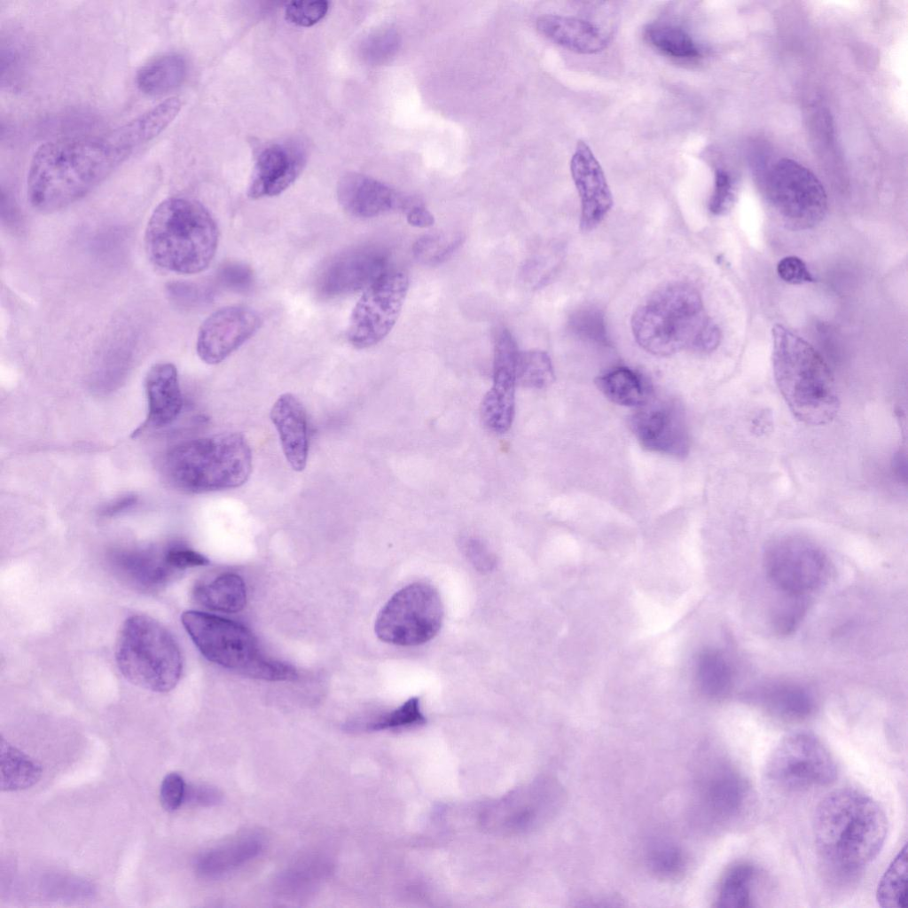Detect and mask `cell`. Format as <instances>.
Wrapping results in <instances>:
<instances>
[{"label": "cell", "mask_w": 908, "mask_h": 908, "mask_svg": "<svg viewBox=\"0 0 908 908\" xmlns=\"http://www.w3.org/2000/svg\"><path fill=\"white\" fill-rule=\"evenodd\" d=\"M329 9V3L318 1H293L285 8L286 19L299 27H311L321 20Z\"/></svg>", "instance_id": "cell-43"}, {"label": "cell", "mask_w": 908, "mask_h": 908, "mask_svg": "<svg viewBox=\"0 0 908 908\" xmlns=\"http://www.w3.org/2000/svg\"><path fill=\"white\" fill-rule=\"evenodd\" d=\"M735 200L734 184L730 174L723 169L715 171V184L709 200L708 209L716 215L726 214L732 207Z\"/></svg>", "instance_id": "cell-44"}, {"label": "cell", "mask_w": 908, "mask_h": 908, "mask_svg": "<svg viewBox=\"0 0 908 908\" xmlns=\"http://www.w3.org/2000/svg\"><path fill=\"white\" fill-rule=\"evenodd\" d=\"M631 329L643 349L660 356L683 349L708 353L721 340L720 329L707 314L700 293L684 283L669 284L652 294L635 309Z\"/></svg>", "instance_id": "cell-3"}, {"label": "cell", "mask_w": 908, "mask_h": 908, "mask_svg": "<svg viewBox=\"0 0 908 908\" xmlns=\"http://www.w3.org/2000/svg\"><path fill=\"white\" fill-rule=\"evenodd\" d=\"M114 654L122 676L140 688L166 693L181 678L179 646L169 630L151 616L134 614L123 622Z\"/></svg>", "instance_id": "cell-8"}, {"label": "cell", "mask_w": 908, "mask_h": 908, "mask_svg": "<svg viewBox=\"0 0 908 908\" xmlns=\"http://www.w3.org/2000/svg\"><path fill=\"white\" fill-rule=\"evenodd\" d=\"M181 622L196 647L211 662L268 681L298 677L290 664L266 656L251 630L238 622L196 610L184 612Z\"/></svg>", "instance_id": "cell-7"}, {"label": "cell", "mask_w": 908, "mask_h": 908, "mask_svg": "<svg viewBox=\"0 0 908 908\" xmlns=\"http://www.w3.org/2000/svg\"><path fill=\"white\" fill-rule=\"evenodd\" d=\"M520 351L509 330L503 328L495 337L492 387L515 390Z\"/></svg>", "instance_id": "cell-35"}, {"label": "cell", "mask_w": 908, "mask_h": 908, "mask_svg": "<svg viewBox=\"0 0 908 908\" xmlns=\"http://www.w3.org/2000/svg\"><path fill=\"white\" fill-rule=\"evenodd\" d=\"M772 368L792 414L810 426L830 423L840 402L833 374L820 354L781 325L772 328Z\"/></svg>", "instance_id": "cell-5"}, {"label": "cell", "mask_w": 908, "mask_h": 908, "mask_svg": "<svg viewBox=\"0 0 908 908\" xmlns=\"http://www.w3.org/2000/svg\"><path fill=\"white\" fill-rule=\"evenodd\" d=\"M406 219L410 225L417 228H428L434 223V217L423 205L414 204L406 211Z\"/></svg>", "instance_id": "cell-51"}, {"label": "cell", "mask_w": 908, "mask_h": 908, "mask_svg": "<svg viewBox=\"0 0 908 908\" xmlns=\"http://www.w3.org/2000/svg\"><path fill=\"white\" fill-rule=\"evenodd\" d=\"M696 677L701 691L710 699L725 697L732 685V667L719 651L702 652L696 664Z\"/></svg>", "instance_id": "cell-32"}, {"label": "cell", "mask_w": 908, "mask_h": 908, "mask_svg": "<svg viewBox=\"0 0 908 908\" xmlns=\"http://www.w3.org/2000/svg\"><path fill=\"white\" fill-rule=\"evenodd\" d=\"M408 289L407 275L389 270L364 290L349 317V343L363 349L381 341L395 325Z\"/></svg>", "instance_id": "cell-12"}, {"label": "cell", "mask_w": 908, "mask_h": 908, "mask_svg": "<svg viewBox=\"0 0 908 908\" xmlns=\"http://www.w3.org/2000/svg\"><path fill=\"white\" fill-rule=\"evenodd\" d=\"M303 156L294 148L271 145L259 154L247 189L251 199L277 196L286 190L301 171Z\"/></svg>", "instance_id": "cell-20"}, {"label": "cell", "mask_w": 908, "mask_h": 908, "mask_svg": "<svg viewBox=\"0 0 908 908\" xmlns=\"http://www.w3.org/2000/svg\"><path fill=\"white\" fill-rule=\"evenodd\" d=\"M755 866L747 861L731 865L720 881L716 906L745 908L754 906L753 886L756 878Z\"/></svg>", "instance_id": "cell-31"}, {"label": "cell", "mask_w": 908, "mask_h": 908, "mask_svg": "<svg viewBox=\"0 0 908 908\" xmlns=\"http://www.w3.org/2000/svg\"><path fill=\"white\" fill-rule=\"evenodd\" d=\"M464 236L457 232H432L419 237L412 246L413 256L421 263L444 262L460 247Z\"/></svg>", "instance_id": "cell-36"}, {"label": "cell", "mask_w": 908, "mask_h": 908, "mask_svg": "<svg viewBox=\"0 0 908 908\" xmlns=\"http://www.w3.org/2000/svg\"><path fill=\"white\" fill-rule=\"evenodd\" d=\"M148 413L144 424L135 434L146 427H162L171 424L183 408V396L178 373L171 363L152 366L145 381Z\"/></svg>", "instance_id": "cell-22"}, {"label": "cell", "mask_w": 908, "mask_h": 908, "mask_svg": "<svg viewBox=\"0 0 908 908\" xmlns=\"http://www.w3.org/2000/svg\"><path fill=\"white\" fill-rule=\"evenodd\" d=\"M630 416V427L640 445L648 451L685 458L690 450V436L680 405L672 400L655 399L654 395Z\"/></svg>", "instance_id": "cell-15"}, {"label": "cell", "mask_w": 908, "mask_h": 908, "mask_svg": "<svg viewBox=\"0 0 908 908\" xmlns=\"http://www.w3.org/2000/svg\"><path fill=\"white\" fill-rule=\"evenodd\" d=\"M218 240V227L209 211L200 202L183 196L159 203L144 235L151 262L182 275L205 270L215 255Z\"/></svg>", "instance_id": "cell-4"}, {"label": "cell", "mask_w": 908, "mask_h": 908, "mask_svg": "<svg viewBox=\"0 0 908 908\" xmlns=\"http://www.w3.org/2000/svg\"><path fill=\"white\" fill-rule=\"evenodd\" d=\"M137 497L135 495H125L116 498L115 500L108 503L105 505L100 514L103 516L112 517L136 505Z\"/></svg>", "instance_id": "cell-52"}, {"label": "cell", "mask_w": 908, "mask_h": 908, "mask_svg": "<svg viewBox=\"0 0 908 908\" xmlns=\"http://www.w3.org/2000/svg\"><path fill=\"white\" fill-rule=\"evenodd\" d=\"M762 701L769 713L787 722L807 719L816 708L813 694L805 686L790 682L771 685L763 691Z\"/></svg>", "instance_id": "cell-26"}, {"label": "cell", "mask_w": 908, "mask_h": 908, "mask_svg": "<svg viewBox=\"0 0 908 908\" xmlns=\"http://www.w3.org/2000/svg\"><path fill=\"white\" fill-rule=\"evenodd\" d=\"M907 845L899 850L879 881L876 900L883 908L907 905Z\"/></svg>", "instance_id": "cell-33"}, {"label": "cell", "mask_w": 908, "mask_h": 908, "mask_svg": "<svg viewBox=\"0 0 908 908\" xmlns=\"http://www.w3.org/2000/svg\"><path fill=\"white\" fill-rule=\"evenodd\" d=\"M389 270V254L385 248L359 247L339 254L324 268L317 290L325 298L365 290Z\"/></svg>", "instance_id": "cell-16"}, {"label": "cell", "mask_w": 908, "mask_h": 908, "mask_svg": "<svg viewBox=\"0 0 908 908\" xmlns=\"http://www.w3.org/2000/svg\"><path fill=\"white\" fill-rule=\"evenodd\" d=\"M338 201L349 215L358 218H372L396 208L408 209L410 199L399 194L390 186L372 177L348 173L337 185Z\"/></svg>", "instance_id": "cell-19"}, {"label": "cell", "mask_w": 908, "mask_h": 908, "mask_svg": "<svg viewBox=\"0 0 908 908\" xmlns=\"http://www.w3.org/2000/svg\"><path fill=\"white\" fill-rule=\"evenodd\" d=\"M645 35L655 49L673 58L692 59L701 54L692 36L677 26L652 24L646 28Z\"/></svg>", "instance_id": "cell-34"}, {"label": "cell", "mask_w": 908, "mask_h": 908, "mask_svg": "<svg viewBox=\"0 0 908 908\" xmlns=\"http://www.w3.org/2000/svg\"><path fill=\"white\" fill-rule=\"evenodd\" d=\"M167 563L177 573L190 568L206 566L209 560L200 552L180 544L165 548Z\"/></svg>", "instance_id": "cell-46"}, {"label": "cell", "mask_w": 908, "mask_h": 908, "mask_svg": "<svg viewBox=\"0 0 908 908\" xmlns=\"http://www.w3.org/2000/svg\"><path fill=\"white\" fill-rule=\"evenodd\" d=\"M570 172L581 200L582 231L595 229L613 206V196L604 171L589 145L576 144L570 160Z\"/></svg>", "instance_id": "cell-18"}, {"label": "cell", "mask_w": 908, "mask_h": 908, "mask_svg": "<svg viewBox=\"0 0 908 908\" xmlns=\"http://www.w3.org/2000/svg\"><path fill=\"white\" fill-rule=\"evenodd\" d=\"M555 380L553 366L549 355L543 350L520 352L517 363V384L536 389L551 386Z\"/></svg>", "instance_id": "cell-37"}, {"label": "cell", "mask_w": 908, "mask_h": 908, "mask_svg": "<svg viewBox=\"0 0 908 908\" xmlns=\"http://www.w3.org/2000/svg\"><path fill=\"white\" fill-rule=\"evenodd\" d=\"M702 805L716 823L737 826L752 815L755 796L746 776L727 761L714 762L701 781Z\"/></svg>", "instance_id": "cell-14"}, {"label": "cell", "mask_w": 908, "mask_h": 908, "mask_svg": "<svg viewBox=\"0 0 908 908\" xmlns=\"http://www.w3.org/2000/svg\"><path fill=\"white\" fill-rule=\"evenodd\" d=\"M763 192L790 230L811 229L826 215L827 197L822 184L809 168L794 160L781 159L769 168Z\"/></svg>", "instance_id": "cell-11"}, {"label": "cell", "mask_w": 908, "mask_h": 908, "mask_svg": "<svg viewBox=\"0 0 908 908\" xmlns=\"http://www.w3.org/2000/svg\"><path fill=\"white\" fill-rule=\"evenodd\" d=\"M181 107V100L172 97L109 130L41 145L27 176L30 205L52 213L80 200L166 129Z\"/></svg>", "instance_id": "cell-1"}, {"label": "cell", "mask_w": 908, "mask_h": 908, "mask_svg": "<svg viewBox=\"0 0 908 908\" xmlns=\"http://www.w3.org/2000/svg\"><path fill=\"white\" fill-rule=\"evenodd\" d=\"M763 566L771 583L782 593L807 595L826 579L828 560L822 550L807 539L782 536L771 542Z\"/></svg>", "instance_id": "cell-13"}, {"label": "cell", "mask_w": 908, "mask_h": 908, "mask_svg": "<svg viewBox=\"0 0 908 908\" xmlns=\"http://www.w3.org/2000/svg\"><path fill=\"white\" fill-rule=\"evenodd\" d=\"M812 831L824 862L843 873L857 872L881 851L887 839V815L872 796L850 787L835 789L818 804Z\"/></svg>", "instance_id": "cell-2"}, {"label": "cell", "mask_w": 908, "mask_h": 908, "mask_svg": "<svg viewBox=\"0 0 908 908\" xmlns=\"http://www.w3.org/2000/svg\"><path fill=\"white\" fill-rule=\"evenodd\" d=\"M647 861L651 871L664 880L679 877L685 867L683 851L675 844L666 841L657 842L650 848Z\"/></svg>", "instance_id": "cell-39"}, {"label": "cell", "mask_w": 908, "mask_h": 908, "mask_svg": "<svg viewBox=\"0 0 908 908\" xmlns=\"http://www.w3.org/2000/svg\"><path fill=\"white\" fill-rule=\"evenodd\" d=\"M425 722L419 700L413 697L397 708L363 724V727L370 731H380L419 725Z\"/></svg>", "instance_id": "cell-40"}, {"label": "cell", "mask_w": 908, "mask_h": 908, "mask_svg": "<svg viewBox=\"0 0 908 908\" xmlns=\"http://www.w3.org/2000/svg\"><path fill=\"white\" fill-rule=\"evenodd\" d=\"M192 598L209 610L237 613L246 606V584L239 575L224 573L208 582H199L192 590Z\"/></svg>", "instance_id": "cell-25"}, {"label": "cell", "mask_w": 908, "mask_h": 908, "mask_svg": "<svg viewBox=\"0 0 908 908\" xmlns=\"http://www.w3.org/2000/svg\"><path fill=\"white\" fill-rule=\"evenodd\" d=\"M595 384L608 400L622 406L638 408L654 395L641 376L626 367L599 376Z\"/></svg>", "instance_id": "cell-29"}, {"label": "cell", "mask_w": 908, "mask_h": 908, "mask_svg": "<svg viewBox=\"0 0 908 908\" xmlns=\"http://www.w3.org/2000/svg\"><path fill=\"white\" fill-rule=\"evenodd\" d=\"M274 424L286 461L297 472L306 467L309 452L308 421L300 400L290 393L281 395L272 405Z\"/></svg>", "instance_id": "cell-21"}, {"label": "cell", "mask_w": 908, "mask_h": 908, "mask_svg": "<svg viewBox=\"0 0 908 908\" xmlns=\"http://www.w3.org/2000/svg\"><path fill=\"white\" fill-rule=\"evenodd\" d=\"M442 618L443 606L438 591L428 583H414L388 599L376 618L374 630L386 643L419 646L438 633Z\"/></svg>", "instance_id": "cell-10"}, {"label": "cell", "mask_w": 908, "mask_h": 908, "mask_svg": "<svg viewBox=\"0 0 908 908\" xmlns=\"http://www.w3.org/2000/svg\"><path fill=\"white\" fill-rule=\"evenodd\" d=\"M261 848V841L254 837L233 841L200 855L195 863L196 871L203 877H218L254 858Z\"/></svg>", "instance_id": "cell-28"}, {"label": "cell", "mask_w": 908, "mask_h": 908, "mask_svg": "<svg viewBox=\"0 0 908 908\" xmlns=\"http://www.w3.org/2000/svg\"><path fill=\"white\" fill-rule=\"evenodd\" d=\"M112 559L116 571L142 590L161 588L177 573L167 563L165 549L125 550L115 552Z\"/></svg>", "instance_id": "cell-24"}, {"label": "cell", "mask_w": 908, "mask_h": 908, "mask_svg": "<svg viewBox=\"0 0 908 908\" xmlns=\"http://www.w3.org/2000/svg\"><path fill=\"white\" fill-rule=\"evenodd\" d=\"M763 775L771 786L796 792L834 783L838 769L819 738L807 731H795L782 737L773 748Z\"/></svg>", "instance_id": "cell-9"}, {"label": "cell", "mask_w": 908, "mask_h": 908, "mask_svg": "<svg viewBox=\"0 0 908 908\" xmlns=\"http://www.w3.org/2000/svg\"><path fill=\"white\" fill-rule=\"evenodd\" d=\"M187 65L177 53H164L144 64L137 73L136 83L140 91L150 96L168 93L184 81Z\"/></svg>", "instance_id": "cell-27"}, {"label": "cell", "mask_w": 908, "mask_h": 908, "mask_svg": "<svg viewBox=\"0 0 908 908\" xmlns=\"http://www.w3.org/2000/svg\"><path fill=\"white\" fill-rule=\"evenodd\" d=\"M462 549L468 560L481 572H488L495 567V557L488 546L479 538L466 537L462 541Z\"/></svg>", "instance_id": "cell-48"}, {"label": "cell", "mask_w": 908, "mask_h": 908, "mask_svg": "<svg viewBox=\"0 0 908 908\" xmlns=\"http://www.w3.org/2000/svg\"><path fill=\"white\" fill-rule=\"evenodd\" d=\"M186 786L184 778L179 773H168L162 779L160 788V801L162 808L168 811L177 810L184 802Z\"/></svg>", "instance_id": "cell-45"}, {"label": "cell", "mask_w": 908, "mask_h": 908, "mask_svg": "<svg viewBox=\"0 0 908 908\" xmlns=\"http://www.w3.org/2000/svg\"><path fill=\"white\" fill-rule=\"evenodd\" d=\"M221 799V793L215 787L205 785L186 786L184 802L200 806H211L218 803Z\"/></svg>", "instance_id": "cell-50"}, {"label": "cell", "mask_w": 908, "mask_h": 908, "mask_svg": "<svg viewBox=\"0 0 908 908\" xmlns=\"http://www.w3.org/2000/svg\"><path fill=\"white\" fill-rule=\"evenodd\" d=\"M783 600L777 606L772 615V626L779 635H787L794 630L802 620L808 607L806 595L783 593Z\"/></svg>", "instance_id": "cell-42"}, {"label": "cell", "mask_w": 908, "mask_h": 908, "mask_svg": "<svg viewBox=\"0 0 908 908\" xmlns=\"http://www.w3.org/2000/svg\"><path fill=\"white\" fill-rule=\"evenodd\" d=\"M262 324L259 314L247 307L219 309L201 324L196 340L199 357L207 364H217L249 340Z\"/></svg>", "instance_id": "cell-17"}, {"label": "cell", "mask_w": 908, "mask_h": 908, "mask_svg": "<svg viewBox=\"0 0 908 908\" xmlns=\"http://www.w3.org/2000/svg\"><path fill=\"white\" fill-rule=\"evenodd\" d=\"M164 467L170 481L185 492L235 489L251 474L252 452L243 434L222 433L176 445Z\"/></svg>", "instance_id": "cell-6"}, {"label": "cell", "mask_w": 908, "mask_h": 908, "mask_svg": "<svg viewBox=\"0 0 908 908\" xmlns=\"http://www.w3.org/2000/svg\"><path fill=\"white\" fill-rule=\"evenodd\" d=\"M536 27L552 42L580 54L598 53L608 43L600 28L579 18L546 14L537 19Z\"/></svg>", "instance_id": "cell-23"}, {"label": "cell", "mask_w": 908, "mask_h": 908, "mask_svg": "<svg viewBox=\"0 0 908 908\" xmlns=\"http://www.w3.org/2000/svg\"><path fill=\"white\" fill-rule=\"evenodd\" d=\"M401 37L396 30L387 27L375 31L362 43L364 59L371 64H382L390 60L398 51Z\"/></svg>", "instance_id": "cell-41"}, {"label": "cell", "mask_w": 908, "mask_h": 908, "mask_svg": "<svg viewBox=\"0 0 908 908\" xmlns=\"http://www.w3.org/2000/svg\"><path fill=\"white\" fill-rule=\"evenodd\" d=\"M220 280L226 286L237 291L246 290L253 281L251 270L242 264L230 263L222 268Z\"/></svg>", "instance_id": "cell-49"}, {"label": "cell", "mask_w": 908, "mask_h": 908, "mask_svg": "<svg viewBox=\"0 0 908 908\" xmlns=\"http://www.w3.org/2000/svg\"><path fill=\"white\" fill-rule=\"evenodd\" d=\"M777 272L781 279L792 285L815 281L805 262L794 255L782 258L777 265Z\"/></svg>", "instance_id": "cell-47"}, {"label": "cell", "mask_w": 908, "mask_h": 908, "mask_svg": "<svg viewBox=\"0 0 908 908\" xmlns=\"http://www.w3.org/2000/svg\"><path fill=\"white\" fill-rule=\"evenodd\" d=\"M481 416L489 430L505 433L514 416V391L491 387L482 399Z\"/></svg>", "instance_id": "cell-38"}, {"label": "cell", "mask_w": 908, "mask_h": 908, "mask_svg": "<svg viewBox=\"0 0 908 908\" xmlns=\"http://www.w3.org/2000/svg\"><path fill=\"white\" fill-rule=\"evenodd\" d=\"M0 787L6 792L34 786L43 771L37 762L4 740L0 745Z\"/></svg>", "instance_id": "cell-30"}]
</instances>
